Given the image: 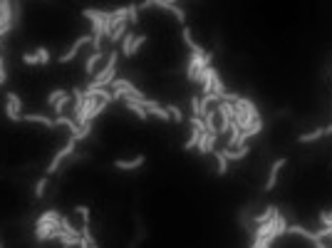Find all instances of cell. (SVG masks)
I'll use <instances>...</instances> for the list:
<instances>
[{"instance_id": "cell-1", "label": "cell", "mask_w": 332, "mask_h": 248, "mask_svg": "<svg viewBox=\"0 0 332 248\" xmlns=\"http://www.w3.org/2000/svg\"><path fill=\"white\" fill-rule=\"evenodd\" d=\"M117 62H119V52H117V50H109L104 65H102V70L92 77L90 87H94V90H109L112 82L117 79Z\"/></svg>"}, {"instance_id": "cell-2", "label": "cell", "mask_w": 332, "mask_h": 248, "mask_svg": "<svg viewBox=\"0 0 332 248\" xmlns=\"http://www.w3.org/2000/svg\"><path fill=\"white\" fill-rule=\"evenodd\" d=\"M15 8H18V3L0 0V40L8 38L15 30Z\"/></svg>"}, {"instance_id": "cell-3", "label": "cell", "mask_w": 332, "mask_h": 248, "mask_svg": "<svg viewBox=\"0 0 332 248\" xmlns=\"http://www.w3.org/2000/svg\"><path fill=\"white\" fill-rule=\"evenodd\" d=\"M74 152H77V142H74L72 136H70V139H67V144H65L62 149H57V154L52 156V161L47 164V176H50V174H57V172H60V167H62L67 159H72Z\"/></svg>"}, {"instance_id": "cell-4", "label": "cell", "mask_w": 332, "mask_h": 248, "mask_svg": "<svg viewBox=\"0 0 332 248\" xmlns=\"http://www.w3.org/2000/svg\"><path fill=\"white\" fill-rule=\"evenodd\" d=\"M87 45H92V33H90V35H79V38L74 40L72 45L65 50V55H60V58H57V62H60V65H67V62H72V60L77 58V55H79V52H82Z\"/></svg>"}, {"instance_id": "cell-5", "label": "cell", "mask_w": 332, "mask_h": 248, "mask_svg": "<svg viewBox=\"0 0 332 248\" xmlns=\"http://www.w3.org/2000/svg\"><path fill=\"white\" fill-rule=\"evenodd\" d=\"M62 218V216H60ZM62 233V226L60 221H52V224H42V226H35V241L37 243H47V241H57V236Z\"/></svg>"}, {"instance_id": "cell-6", "label": "cell", "mask_w": 332, "mask_h": 248, "mask_svg": "<svg viewBox=\"0 0 332 248\" xmlns=\"http://www.w3.org/2000/svg\"><path fill=\"white\" fill-rule=\"evenodd\" d=\"M5 115L10 122H22V99H20L18 92L5 95Z\"/></svg>"}, {"instance_id": "cell-7", "label": "cell", "mask_w": 332, "mask_h": 248, "mask_svg": "<svg viewBox=\"0 0 332 248\" xmlns=\"http://www.w3.org/2000/svg\"><path fill=\"white\" fill-rule=\"evenodd\" d=\"M285 164H288V159H285V156H280V159H275V161L270 164V172H268V179H265V186H263V189H265V191L275 189L278 179H280V172L285 169Z\"/></svg>"}, {"instance_id": "cell-8", "label": "cell", "mask_w": 332, "mask_h": 248, "mask_svg": "<svg viewBox=\"0 0 332 248\" xmlns=\"http://www.w3.org/2000/svg\"><path fill=\"white\" fill-rule=\"evenodd\" d=\"M147 164V156L144 154H136V156H131V159H114V169H119V172H136V169H142Z\"/></svg>"}, {"instance_id": "cell-9", "label": "cell", "mask_w": 332, "mask_h": 248, "mask_svg": "<svg viewBox=\"0 0 332 248\" xmlns=\"http://www.w3.org/2000/svg\"><path fill=\"white\" fill-rule=\"evenodd\" d=\"M218 139H221V136H216V134H201V142H199V147H196V152L199 154H203V156H206V154H213L216 152V144H218Z\"/></svg>"}, {"instance_id": "cell-10", "label": "cell", "mask_w": 332, "mask_h": 248, "mask_svg": "<svg viewBox=\"0 0 332 248\" xmlns=\"http://www.w3.org/2000/svg\"><path fill=\"white\" fill-rule=\"evenodd\" d=\"M122 102H124V107H127L131 115L139 119V122H149V119H151V117H149V112L144 109V107H142V104H139V102H136V99H131V97H124Z\"/></svg>"}, {"instance_id": "cell-11", "label": "cell", "mask_w": 332, "mask_h": 248, "mask_svg": "<svg viewBox=\"0 0 332 248\" xmlns=\"http://www.w3.org/2000/svg\"><path fill=\"white\" fill-rule=\"evenodd\" d=\"M104 60H107V52H104V50H99V52H92V55L87 58V62H85V72L94 77V75H97V67H99V65H102Z\"/></svg>"}, {"instance_id": "cell-12", "label": "cell", "mask_w": 332, "mask_h": 248, "mask_svg": "<svg viewBox=\"0 0 332 248\" xmlns=\"http://www.w3.org/2000/svg\"><path fill=\"white\" fill-rule=\"evenodd\" d=\"M22 122H33V124H42L47 129H57L55 117H50V115H22Z\"/></svg>"}, {"instance_id": "cell-13", "label": "cell", "mask_w": 332, "mask_h": 248, "mask_svg": "<svg viewBox=\"0 0 332 248\" xmlns=\"http://www.w3.org/2000/svg\"><path fill=\"white\" fill-rule=\"evenodd\" d=\"M70 95H72V99H74V104H72V119H74V117L82 112V107H85V90H82V87H72Z\"/></svg>"}, {"instance_id": "cell-14", "label": "cell", "mask_w": 332, "mask_h": 248, "mask_svg": "<svg viewBox=\"0 0 332 248\" xmlns=\"http://www.w3.org/2000/svg\"><path fill=\"white\" fill-rule=\"evenodd\" d=\"M221 152L228 161H243V159L251 154V147L245 144V147H238V149H221Z\"/></svg>"}, {"instance_id": "cell-15", "label": "cell", "mask_w": 332, "mask_h": 248, "mask_svg": "<svg viewBox=\"0 0 332 248\" xmlns=\"http://www.w3.org/2000/svg\"><path fill=\"white\" fill-rule=\"evenodd\" d=\"M60 211H55V209H45L40 216H37V221H35V226H42V224H52V221H60Z\"/></svg>"}, {"instance_id": "cell-16", "label": "cell", "mask_w": 332, "mask_h": 248, "mask_svg": "<svg viewBox=\"0 0 332 248\" xmlns=\"http://www.w3.org/2000/svg\"><path fill=\"white\" fill-rule=\"evenodd\" d=\"M181 38H184V42H186V47L191 50V52H196V50H201V45L193 40V33H191V27L188 25H184L181 27Z\"/></svg>"}, {"instance_id": "cell-17", "label": "cell", "mask_w": 332, "mask_h": 248, "mask_svg": "<svg viewBox=\"0 0 332 248\" xmlns=\"http://www.w3.org/2000/svg\"><path fill=\"white\" fill-rule=\"evenodd\" d=\"M213 156H216V174H218V176H226V174H228V164H231V161L223 156L221 149H216V152H213Z\"/></svg>"}, {"instance_id": "cell-18", "label": "cell", "mask_w": 332, "mask_h": 248, "mask_svg": "<svg viewBox=\"0 0 332 248\" xmlns=\"http://www.w3.org/2000/svg\"><path fill=\"white\" fill-rule=\"evenodd\" d=\"M275 213H278L275 206H268V209L263 211V213H258V216L253 218V224H256V226H263V224H268V221H270V218H273Z\"/></svg>"}, {"instance_id": "cell-19", "label": "cell", "mask_w": 332, "mask_h": 248, "mask_svg": "<svg viewBox=\"0 0 332 248\" xmlns=\"http://www.w3.org/2000/svg\"><path fill=\"white\" fill-rule=\"evenodd\" d=\"M129 30H127V22L124 25H119V27H114L112 30V35H109V45H119L122 40H124V35H127Z\"/></svg>"}, {"instance_id": "cell-20", "label": "cell", "mask_w": 332, "mask_h": 248, "mask_svg": "<svg viewBox=\"0 0 332 248\" xmlns=\"http://www.w3.org/2000/svg\"><path fill=\"white\" fill-rule=\"evenodd\" d=\"M201 134L203 132H199V129H191V136L184 142V152H191V149H196L199 147V142H201Z\"/></svg>"}, {"instance_id": "cell-21", "label": "cell", "mask_w": 332, "mask_h": 248, "mask_svg": "<svg viewBox=\"0 0 332 248\" xmlns=\"http://www.w3.org/2000/svg\"><path fill=\"white\" fill-rule=\"evenodd\" d=\"M134 38H136L134 33H127V35H124V40L119 42V47H122V55H124L127 60L131 58V45H134Z\"/></svg>"}, {"instance_id": "cell-22", "label": "cell", "mask_w": 332, "mask_h": 248, "mask_svg": "<svg viewBox=\"0 0 332 248\" xmlns=\"http://www.w3.org/2000/svg\"><path fill=\"white\" fill-rule=\"evenodd\" d=\"M47 186H50V176L45 174V176H40V179L35 181V199H42L45 191H47Z\"/></svg>"}, {"instance_id": "cell-23", "label": "cell", "mask_w": 332, "mask_h": 248, "mask_svg": "<svg viewBox=\"0 0 332 248\" xmlns=\"http://www.w3.org/2000/svg\"><path fill=\"white\" fill-rule=\"evenodd\" d=\"M65 95H70V92H67V90H62V87H60V90H52V92H50V95L45 97V102H47V107H55L57 102H60V99H62V97Z\"/></svg>"}, {"instance_id": "cell-24", "label": "cell", "mask_w": 332, "mask_h": 248, "mask_svg": "<svg viewBox=\"0 0 332 248\" xmlns=\"http://www.w3.org/2000/svg\"><path fill=\"white\" fill-rule=\"evenodd\" d=\"M166 112H169V117H171V122H176V124L184 122V112H181V107H176V104H166Z\"/></svg>"}, {"instance_id": "cell-25", "label": "cell", "mask_w": 332, "mask_h": 248, "mask_svg": "<svg viewBox=\"0 0 332 248\" xmlns=\"http://www.w3.org/2000/svg\"><path fill=\"white\" fill-rule=\"evenodd\" d=\"M70 99H72V95H65L60 102H57L55 107H52V112H55V117H62L65 115V109H67V104H70Z\"/></svg>"}, {"instance_id": "cell-26", "label": "cell", "mask_w": 332, "mask_h": 248, "mask_svg": "<svg viewBox=\"0 0 332 248\" xmlns=\"http://www.w3.org/2000/svg\"><path fill=\"white\" fill-rule=\"evenodd\" d=\"M191 117H203V109H201V95H193V97H191Z\"/></svg>"}, {"instance_id": "cell-27", "label": "cell", "mask_w": 332, "mask_h": 248, "mask_svg": "<svg viewBox=\"0 0 332 248\" xmlns=\"http://www.w3.org/2000/svg\"><path fill=\"white\" fill-rule=\"evenodd\" d=\"M74 211L82 216L85 226H90V221H92V211H90V206H82V204H77V206H74Z\"/></svg>"}, {"instance_id": "cell-28", "label": "cell", "mask_w": 332, "mask_h": 248, "mask_svg": "<svg viewBox=\"0 0 332 248\" xmlns=\"http://www.w3.org/2000/svg\"><path fill=\"white\" fill-rule=\"evenodd\" d=\"M147 42H149V35H136V38H134V45H131V58H134Z\"/></svg>"}, {"instance_id": "cell-29", "label": "cell", "mask_w": 332, "mask_h": 248, "mask_svg": "<svg viewBox=\"0 0 332 248\" xmlns=\"http://www.w3.org/2000/svg\"><path fill=\"white\" fill-rule=\"evenodd\" d=\"M35 55H37V60H40V65H42V67H45V65H50V50H47V47H37Z\"/></svg>"}, {"instance_id": "cell-30", "label": "cell", "mask_w": 332, "mask_h": 248, "mask_svg": "<svg viewBox=\"0 0 332 248\" xmlns=\"http://www.w3.org/2000/svg\"><path fill=\"white\" fill-rule=\"evenodd\" d=\"M127 13H129V25L139 22V5H127Z\"/></svg>"}, {"instance_id": "cell-31", "label": "cell", "mask_w": 332, "mask_h": 248, "mask_svg": "<svg viewBox=\"0 0 332 248\" xmlns=\"http://www.w3.org/2000/svg\"><path fill=\"white\" fill-rule=\"evenodd\" d=\"M22 62H25V65H40V60H37L35 52H25V55H22Z\"/></svg>"}]
</instances>
